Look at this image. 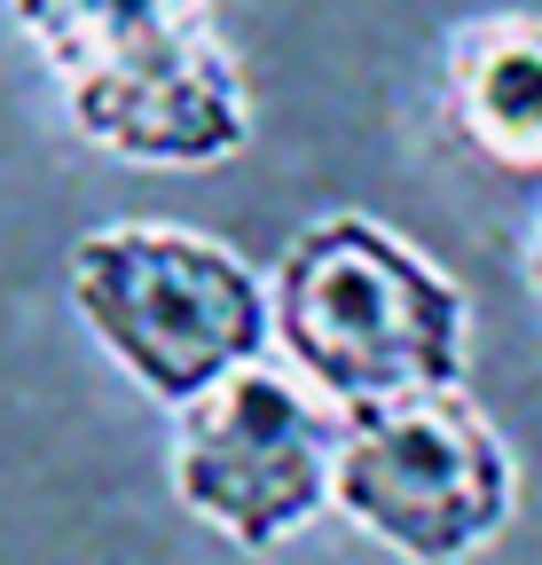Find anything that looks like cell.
<instances>
[{
	"mask_svg": "<svg viewBox=\"0 0 542 565\" xmlns=\"http://www.w3.org/2000/svg\"><path fill=\"white\" fill-rule=\"evenodd\" d=\"M87 150L150 173L244 158L252 79L213 0H0Z\"/></svg>",
	"mask_w": 542,
	"mask_h": 565,
	"instance_id": "1",
	"label": "cell"
},
{
	"mask_svg": "<svg viewBox=\"0 0 542 565\" xmlns=\"http://www.w3.org/2000/svg\"><path fill=\"white\" fill-rule=\"evenodd\" d=\"M276 353L338 408L464 385L471 299L464 282L378 212H315L267 267Z\"/></svg>",
	"mask_w": 542,
	"mask_h": 565,
	"instance_id": "2",
	"label": "cell"
},
{
	"mask_svg": "<svg viewBox=\"0 0 542 565\" xmlns=\"http://www.w3.org/2000/svg\"><path fill=\"white\" fill-rule=\"evenodd\" d=\"M79 330L110 353V370L181 408L205 385L276 353V299L267 267L189 221H103L72 244L63 267Z\"/></svg>",
	"mask_w": 542,
	"mask_h": 565,
	"instance_id": "3",
	"label": "cell"
},
{
	"mask_svg": "<svg viewBox=\"0 0 542 565\" xmlns=\"http://www.w3.org/2000/svg\"><path fill=\"white\" fill-rule=\"evenodd\" d=\"M330 511L401 565H471L519 511V456L464 385L347 408Z\"/></svg>",
	"mask_w": 542,
	"mask_h": 565,
	"instance_id": "4",
	"label": "cell"
},
{
	"mask_svg": "<svg viewBox=\"0 0 542 565\" xmlns=\"http://www.w3.org/2000/svg\"><path fill=\"white\" fill-rule=\"evenodd\" d=\"M338 440H347V408L315 393L284 353H267L173 408L166 479L205 534L267 557L330 511Z\"/></svg>",
	"mask_w": 542,
	"mask_h": 565,
	"instance_id": "5",
	"label": "cell"
},
{
	"mask_svg": "<svg viewBox=\"0 0 542 565\" xmlns=\"http://www.w3.org/2000/svg\"><path fill=\"white\" fill-rule=\"evenodd\" d=\"M440 126L503 189H542V17L488 9L440 47Z\"/></svg>",
	"mask_w": 542,
	"mask_h": 565,
	"instance_id": "6",
	"label": "cell"
},
{
	"mask_svg": "<svg viewBox=\"0 0 542 565\" xmlns=\"http://www.w3.org/2000/svg\"><path fill=\"white\" fill-rule=\"evenodd\" d=\"M527 282H534V299H542V221H534V244H527Z\"/></svg>",
	"mask_w": 542,
	"mask_h": 565,
	"instance_id": "7",
	"label": "cell"
}]
</instances>
